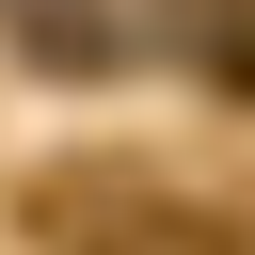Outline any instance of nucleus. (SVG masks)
Returning <instances> with one entry per match:
<instances>
[{"label": "nucleus", "mask_w": 255, "mask_h": 255, "mask_svg": "<svg viewBox=\"0 0 255 255\" xmlns=\"http://www.w3.org/2000/svg\"><path fill=\"white\" fill-rule=\"evenodd\" d=\"M16 239H32V255H239V223H191L175 191H143V175H112V159L32 175V191H16Z\"/></svg>", "instance_id": "obj_1"}, {"label": "nucleus", "mask_w": 255, "mask_h": 255, "mask_svg": "<svg viewBox=\"0 0 255 255\" xmlns=\"http://www.w3.org/2000/svg\"><path fill=\"white\" fill-rule=\"evenodd\" d=\"M0 32H16L48 80H112V64H128V0H0Z\"/></svg>", "instance_id": "obj_2"}, {"label": "nucleus", "mask_w": 255, "mask_h": 255, "mask_svg": "<svg viewBox=\"0 0 255 255\" xmlns=\"http://www.w3.org/2000/svg\"><path fill=\"white\" fill-rule=\"evenodd\" d=\"M159 32H175V48H207L223 80H255V32H239V0H159Z\"/></svg>", "instance_id": "obj_3"}]
</instances>
